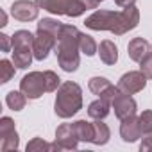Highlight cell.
I'll use <instances>...</instances> for the list:
<instances>
[{"label":"cell","mask_w":152,"mask_h":152,"mask_svg":"<svg viewBox=\"0 0 152 152\" xmlns=\"http://www.w3.org/2000/svg\"><path fill=\"white\" fill-rule=\"evenodd\" d=\"M140 23V11L138 7H124V11H95L91 16L86 18L84 25L91 31H109L116 36H122Z\"/></svg>","instance_id":"cell-1"},{"label":"cell","mask_w":152,"mask_h":152,"mask_svg":"<svg viewBox=\"0 0 152 152\" xmlns=\"http://www.w3.org/2000/svg\"><path fill=\"white\" fill-rule=\"evenodd\" d=\"M79 36L81 32L73 25H63L57 36L56 56L57 63L64 72H75L79 68Z\"/></svg>","instance_id":"cell-2"},{"label":"cell","mask_w":152,"mask_h":152,"mask_svg":"<svg viewBox=\"0 0 152 152\" xmlns=\"http://www.w3.org/2000/svg\"><path fill=\"white\" fill-rule=\"evenodd\" d=\"M83 107V90L77 83L66 81L57 88L54 111L59 118H72Z\"/></svg>","instance_id":"cell-3"},{"label":"cell","mask_w":152,"mask_h":152,"mask_svg":"<svg viewBox=\"0 0 152 152\" xmlns=\"http://www.w3.org/2000/svg\"><path fill=\"white\" fill-rule=\"evenodd\" d=\"M61 27H63V23H59L57 20H52V18L39 20L38 31H36V36H34V45H32V52H34V57L38 61L47 59L48 52L52 48H56Z\"/></svg>","instance_id":"cell-4"},{"label":"cell","mask_w":152,"mask_h":152,"mask_svg":"<svg viewBox=\"0 0 152 152\" xmlns=\"http://www.w3.org/2000/svg\"><path fill=\"white\" fill-rule=\"evenodd\" d=\"M34 34L29 31H16L13 34V63L16 68H29L34 57Z\"/></svg>","instance_id":"cell-5"},{"label":"cell","mask_w":152,"mask_h":152,"mask_svg":"<svg viewBox=\"0 0 152 152\" xmlns=\"http://www.w3.org/2000/svg\"><path fill=\"white\" fill-rule=\"evenodd\" d=\"M34 2L39 9H45L54 15L72 16V18L81 16L88 9L83 0H34Z\"/></svg>","instance_id":"cell-6"},{"label":"cell","mask_w":152,"mask_h":152,"mask_svg":"<svg viewBox=\"0 0 152 152\" xmlns=\"http://www.w3.org/2000/svg\"><path fill=\"white\" fill-rule=\"evenodd\" d=\"M20 90L27 95V99L36 100L45 91H48V79L45 72H31L20 81Z\"/></svg>","instance_id":"cell-7"},{"label":"cell","mask_w":152,"mask_h":152,"mask_svg":"<svg viewBox=\"0 0 152 152\" xmlns=\"http://www.w3.org/2000/svg\"><path fill=\"white\" fill-rule=\"evenodd\" d=\"M18 148V132L15 127V122L9 116L0 118V150L9 152Z\"/></svg>","instance_id":"cell-8"},{"label":"cell","mask_w":152,"mask_h":152,"mask_svg":"<svg viewBox=\"0 0 152 152\" xmlns=\"http://www.w3.org/2000/svg\"><path fill=\"white\" fill-rule=\"evenodd\" d=\"M145 86H147V77H145V73L141 70L140 72H127L118 81L120 91L127 93V95H134V93L141 91Z\"/></svg>","instance_id":"cell-9"},{"label":"cell","mask_w":152,"mask_h":152,"mask_svg":"<svg viewBox=\"0 0 152 152\" xmlns=\"http://www.w3.org/2000/svg\"><path fill=\"white\" fill-rule=\"evenodd\" d=\"M56 143L61 148H68V150L77 148L79 138H77V132H75V125L73 124H61L56 131Z\"/></svg>","instance_id":"cell-10"},{"label":"cell","mask_w":152,"mask_h":152,"mask_svg":"<svg viewBox=\"0 0 152 152\" xmlns=\"http://www.w3.org/2000/svg\"><path fill=\"white\" fill-rule=\"evenodd\" d=\"M38 11H39V7L36 6V2H31V0H16V2L11 6V15L20 22L36 20Z\"/></svg>","instance_id":"cell-11"},{"label":"cell","mask_w":152,"mask_h":152,"mask_svg":"<svg viewBox=\"0 0 152 152\" xmlns=\"http://www.w3.org/2000/svg\"><path fill=\"white\" fill-rule=\"evenodd\" d=\"M113 107H115V115L118 120H124L127 116L136 115V102L134 99H131V95L127 93H120L115 100H113Z\"/></svg>","instance_id":"cell-12"},{"label":"cell","mask_w":152,"mask_h":152,"mask_svg":"<svg viewBox=\"0 0 152 152\" xmlns=\"http://www.w3.org/2000/svg\"><path fill=\"white\" fill-rule=\"evenodd\" d=\"M120 136L125 143H132L136 141L138 138H141V129H140V120L136 115L132 116H127L122 120V125H120Z\"/></svg>","instance_id":"cell-13"},{"label":"cell","mask_w":152,"mask_h":152,"mask_svg":"<svg viewBox=\"0 0 152 152\" xmlns=\"http://www.w3.org/2000/svg\"><path fill=\"white\" fill-rule=\"evenodd\" d=\"M148 52H150V50H148V43H147L145 38H134V39H131L129 45H127V54H129V57H131L132 61H136V63H140Z\"/></svg>","instance_id":"cell-14"},{"label":"cell","mask_w":152,"mask_h":152,"mask_svg":"<svg viewBox=\"0 0 152 152\" xmlns=\"http://www.w3.org/2000/svg\"><path fill=\"white\" fill-rule=\"evenodd\" d=\"M99 56H100V61L104 64H115L118 61V48L113 41L104 39L99 45Z\"/></svg>","instance_id":"cell-15"},{"label":"cell","mask_w":152,"mask_h":152,"mask_svg":"<svg viewBox=\"0 0 152 152\" xmlns=\"http://www.w3.org/2000/svg\"><path fill=\"white\" fill-rule=\"evenodd\" d=\"M73 125H75V132H77L79 141H93V138H95V125L91 122L77 120V122H73Z\"/></svg>","instance_id":"cell-16"},{"label":"cell","mask_w":152,"mask_h":152,"mask_svg":"<svg viewBox=\"0 0 152 152\" xmlns=\"http://www.w3.org/2000/svg\"><path fill=\"white\" fill-rule=\"evenodd\" d=\"M109 102L104 100V99H99L95 102H91L88 106V115L93 118V120H104L107 115H109Z\"/></svg>","instance_id":"cell-17"},{"label":"cell","mask_w":152,"mask_h":152,"mask_svg":"<svg viewBox=\"0 0 152 152\" xmlns=\"http://www.w3.org/2000/svg\"><path fill=\"white\" fill-rule=\"evenodd\" d=\"M25 102H27V95L22 90L20 91H9L7 97H6V104L13 111H22L25 107Z\"/></svg>","instance_id":"cell-18"},{"label":"cell","mask_w":152,"mask_h":152,"mask_svg":"<svg viewBox=\"0 0 152 152\" xmlns=\"http://www.w3.org/2000/svg\"><path fill=\"white\" fill-rule=\"evenodd\" d=\"M93 125H95V138H93L91 143H95V145H106L109 141V134H111L109 127L104 122H100V120L93 122Z\"/></svg>","instance_id":"cell-19"},{"label":"cell","mask_w":152,"mask_h":152,"mask_svg":"<svg viewBox=\"0 0 152 152\" xmlns=\"http://www.w3.org/2000/svg\"><path fill=\"white\" fill-rule=\"evenodd\" d=\"M79 48H81V52L86 54V56H95V54H99V47H97L95 39H93L91 36H88V34H83V32H81V36H79Z\"/></svg>","instance_id":"cell-20"},{"label":"cell","mask_w":152,"mask_h":152,"mask_svg":"<svg viewBox=\"0 0 152 152\" xmlns=\"http://www.w3.org/2000/svg\"><path fill=\"white\" fill-rule=\"evenodd\" d=\"M27 152H36V150H61L57 143H47L43 138H32V141L27 143Z\"/></svg>","instance_id":"cell-21"},{"label":"cell","mask_w":152,"mask_h":152,"mask_svg":"<svg viewBox=\"0 0 152 152\" xmlns=\"http://www.w3.org/2000/svg\"><path fill=\"white\" fill-rule=\"evenodd\" d=\"M15 63H11V61H7V59H2L0 61V83L2 84H6V83H9L13 77H15Z\"/></svg>","instance_id":"cell-22"},{"label":"cell","mask_w":152,"mask_h":152,"mask_svg":"<svg viewBox=\"0 0 152 152\" xmlns=\"http://www.w3.org/2000/svg\"><path fill=\"white\" fill-rule=\"evenodd\" d=\"M109 86H111V83H109L106 77H91V79H90V84H88L90 91L95 93V95H99V97H100Z\"/></svg>","instance_id":"cell-23"},{"label":"cell","mask_w":152,"mask_h":152,"mask_svg":"<svg viewBox=\"0 0 152 152\" xmlns=\"http://www.w3.org/2000/svg\"><path fill=\"white\" fill-rule=\"evenodd\" d=\"M138 120H140L141 136H143V134H148V132H152V111H143V113L138 116Z\"/></svg>","instance_id":"cell-24"},{"label":"cell","mask_w":152,"mask_h":152,"mask_svg":"<svg viewBox=\"0 0 152 152\" xmlns=\"http://www.w3.org/2000/svg\"><path fill=\"white\" fill-rule=\"evenodd\" d=\"M140 70L145 73L147 79H152V54H150V52L140 61Z\"/></svg>","instance_id":"cell-25"},{"label":"cell","mask_w":152,"mask_h":152,"mask_svg":"<svg viewBox=\"0 0 152 152\" xmlns=\"http://www.w3.org/2000/svg\"><path fill=\"white\" fill-rule=\"evenodd\" d=\"M141 138H143V141H141V145H140V150H141V152L152 150V132H148V134H143Z\"/></svg>","instance_id":"cell-26"},{"label":"cell","mask_w":152,"mask_h":152,"mask_svg":"<svg viewBox=\"0 0 152 152\" xmlns=\"http://www.w3.org/2000/svg\"><path fill=\"white\" fill-rule=\"evenodd\" d=\"M0 41H2V52H9L11 50L13 38H9L7 34H0Z\"/></svg>","instance_id":"cell-27"},{"label":"cell","mask_w":152,"mask_h":152,"mask_svg":"<svg viewBox=\"0 0 152 152\" xmlns=\"http://www.w3.org/2000/svg\"><path fill=\"white\" fill-rule=\"evenodd\" d=\"M83 2H84V6H86L88 9H95L100 2H104V0H83Z\"/></svg>","instance_id":"cell-28"},{"label":"cell","mask_w":152,"mask_h":152,"mask_svg":"<svg viewBox=\"0 0 152 152\" xmlns=\"http://www.w3.org/2000/svg\"><path fill=\"white\" fill-rule=\"evenodd\" d=\"M115 2H116V6H120V7H131V6H134L136 0H115Z\"/></svg>","instance_id":"cell-29"},{"label":"cell","mask_w":152,"mask_h":152,"mask_svg":"<svg viewBox=\"0 0 152 152\" xmlns=\"http://www.w3.org/2000/svg\"><path fill=\"white\" fill-rule=\"evenodd\" d=\"M0 16H2V20H0V25L6 27V25H7V16H6V13L2 11V13H0Z\"/></svg>","instance_id":"cell-30"},{"label":"cell","mask_w":152,"mask_h":152,"mask_svg":"<svg viewBox=\"0 0 152 152\" xmlns=\"http://www.w3.org/2000/svg\"><path fill=\"white\" fill-rule=\"evenodd\" d=\"M150 54H152V45H150Z\"/></svg>","instance_id":"cell-31"}]
</instances>
